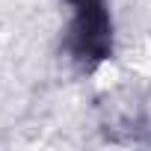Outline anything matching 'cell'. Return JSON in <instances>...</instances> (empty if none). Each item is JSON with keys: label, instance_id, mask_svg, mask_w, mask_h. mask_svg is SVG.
Segmentation results:
<instances>
[{"label": "cell", "instance_id": "1", "mask_svg": "<svg viewBox=\"0 0 151 151\" xmlns=\"http://www.w3.org/2000/svg\"><path fill=\"white\" fill-rule=\"evenodd\" d=\"M77 12H95V9H104V0H71Z\"/></svg>", "mask_w": 151, "mask_h": 151}]
</instances>
